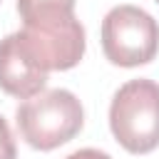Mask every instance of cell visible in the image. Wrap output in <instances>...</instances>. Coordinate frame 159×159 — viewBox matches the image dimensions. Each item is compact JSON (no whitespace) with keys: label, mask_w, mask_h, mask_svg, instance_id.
Here are the masks:
<instances>
[{"label":"cell","mask_w":159,"mask_h":159,"mask_svg":"<svg viewBox=\"0 0 159 159\" xmlns=\"http://www.w3.org/2000/svg\"><path fill=\"white\" fill-rule=\"evenodd\" d=\"M17 12L25 25L20 32L47 72L80 65L87 35L75 15V0H17Z\"/></svg>","instance_id":"1"},{"label":"cell","mask_w":159,"mask_h":159,"mask_svg":"<svg viewBox=\"0 0 159 159\" xmlns=\"http://www.w3.org/2000/svg\"><path fill=\"white\" fill-rule=\"evenodd\" d=\"M20 137L40 152L57 149L80 134L84 124L82 102L70 89H45L15 109Z\"/></svg>","instance_id":"2"},{"label":"cell","mask_w":159,"mask_h":159,"mask_svg":"<svg viewBox=\"0 0 159 159\" xmlns=\"http://www.w3.org/2000/svg\"><path fill=\"white\" fill-rule=\"evenodd\" d=\"M109 129L129 154L159 147V84L139 77L124 82L109 104Z\"/></svg>","instance_id":"3"},{"label":"cell","mask_w":159,"mask_h":159,"mask_svg":"<svg viewBox=\"0 0 159 159\" xmlns=\"http://www.w3.org/2000/svg\"><path fill=\"white\" fill-rule=\"evenodd\" d=\"M102 52L117 67H139L159 52V22L137 5H114L102 20Z\"/></svg>","instance_id":"4"},{"label":"cell","mask_w":159,"mask_h":159,"mask_svg":"<svg viewBox=\"0 0 159 159\" xmlns=\"http://www.w3.org/2000/svg\"><path fill=\"white\" fill-rule=\"evenodd\" d=\"M47 70L27 47L22 32H10L0 40V89L17 99H30L45 92Z\"/></svg>","instance_id":"5"},{"label":"cell","mask_w":159,"mask_h":159,"mask_svg":"<svg viewBox=\"0 0 159 159\" xmlns=\"http://www.w3.org/2000/svg\"><path fill=\"white\" fill-rule=\"evenodd\" d=\"M17 157V147L10 132V124L5 122V117L0 114V159H15Z\"/></svg>","instance_id":"6"},{"label":"cell","mask_w":159,"mask_h":159,"mask_svg":"<svg viewBox=\"0 0 159 159\" xmlns=\"http://www.w3.org/2000/svg\"><path fill=\"white\" fill-rule=\"evenodd\" d=\"M65 159H112L107 152H99V149H92V147H84V149H77L72 154H67Z\"/></svg>","instance_id":"7"},{"label":"cell","mask_w":159,"mask_h":159,"mask_svg":"<svg viewBox=\"0 0 159 159\" xmlns=\"http://www.w3.org/2000/svg\"><path fill=\"white\" fill-rule=\"evenodd\" d=\"M154 2H159V0H154Z\"/></svg>","instance_id":"8"}]
</instances>
